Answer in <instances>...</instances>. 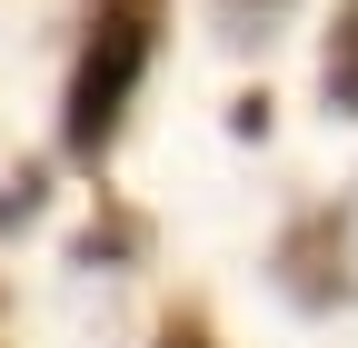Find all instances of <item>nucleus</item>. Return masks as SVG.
<instances>
[{
  "mask_svg": "<svg viewBox=\"0 0 358 348\" xmlns=\"http://www.w3.org/2000/svg\"><path fill=\"white\" fill-rule=\"evenodd\" d=\"M140 259H150V209H129L120 189H100V199H90V219L70 229V269H140Z\"/></svg>",
  "mask_w": 358,
  "mask_h": 348,
  "instance_id": "nucleus-3",
  "label": "nucleus"
},
{
  "mask_svg": "<svg viewBox=\"0 0 358 348\" xmlns=\"http://www.w3.org/2000/svg\"><path fill=\"white\" fill-rule=\"evenodd\" d=\"M338 199H348V229H358V189H338Z\"/></svg>",
  "mask_w": 358,
  "mask_h": 348,
  "instance_id": "nucleus-9",
  "label": "nucleus"
},
{
  "mask_svg": "<svg viewBox=\"0 0 358 348\" xmlns=\"http://www.w3.org/2000/svg\"><path fill=\"white\" fill-rule=\"evenodd\" d=\"M0 348H10V338H0Z\"/></svg>",
  "mask_w": 358,
  "mask_h": 348,
  "instance_id": "nucleus-10",
  "label": "nucleus"
},
{
  "mask_svg": "<svg viewBox=\"0 0 358 348\" xmlns=\"http://www.w3.org/2000/svg\"><path fill=\"white\" fill-rule=\"evenodd\" d=\"M229 129H239V140H268V90H239L229 100Z\"/></svg>",
  "mask_w": 358,
  "mask_h": 348,
  "instance_id": "nucleus-8",
  "label": "nucleus"
},
{
  "mask_svg": "<svg viewBox=\"0 0 358 348\" xmlns=\"http://www.w3.org/2000/svg\"><path fill=\"white\" fill-rule=\"evenodd\" d=\"M319 100L329 119H358V0H338L319 30Z\"/></svg>",
  "mask_w": 358,
  "mask_h": 348,
  "instance_id": "nucleus-4",
  "label": "nucleus"
},
{
  "mask_svg": "<svg viewBox=\"0 0 358 348\" xmlns=\"http://www.w3.org/2000/svg\"><path fill=\"white\" fill-rule=\"evenodd\" d=\"M268 289L289 298L299 319H338L358 298V229H348V199H308L279 219L268 239Z\"/></svg>",
  "mask_w": 358,
  "mask_h": 348,
  "instance_id": "nucleus-2",
  "label": "nucleus"
},
{
  "mask_svg": "<svg viewBox=\"0 0 358 348\" xmlns=\"http://www.w3.org/2000/svg\"><path fill=\"white\" fill-rule=\"evenodd\" d=\"M209 10H219V40H268V20L299 0H209Z\"/></svg>",
  "mask_w": 358,
  "mask_h": 348,
  "instance_id": "nucleus-6",
  "label": "nucleus"
},
{
  "mask_svg": "<svg viewBox=\"0 0 358 348\" xmlns=\"http://www.w3.org/2000/svg\"><path fill=\"white\" fill-rule=\"evenodd\" d=\"M159 30H169V0H80V50L60 80V150L80 169L120 150V129L159 70Z\"/></svg>",
  "mask_w": 358,
  "mask_h": 348,
  "instance_id": "nucleus-1",
  "label": "nucleus"
},
{
  "mask_svg": "<svg viewBox=\"0 0 358 348\" xmlns=\"http://www.w3.org/2000/svg\"><path fill=\"white\" fill-rule=\"evenodd\" d=\"M150 348H219V328H209V319H199V309H169V319H159V338H150Z\"/></svg>",
  "mask_w": 358,
  "mask_h": 348,
  "instance_id": "nucleus-7",
  "label": "nucleus"
},
{
  "mask_svg": "<svg viewBox=\"0 0 358 348\" xmlns=\"http://www.w3.org/2000/svg\"><path fill=\"white\" fill-rule=\"evenodd\" d=\"M40 199H50V169H40V159H20L10 180H0V239H10V229H30V219H40Z\"/></svg>",
  "mask_w": 358,
  "mask_h": 348,
  "instance_id": "nucleus-5",
  "label": "nucleus"
}]
</instances>
